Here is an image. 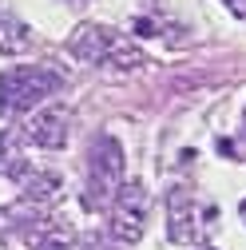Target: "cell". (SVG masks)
Instances as JSON below:
<instances>
[{
  "label": "cell",
  "mask_w": 246,
  "mask_h": 250,
  "mask_svg": "<svg viewBox=\"0 0 246 250\" xmlns=\"http://www.w3.org/2000/svg\"><path fill=\"white\" fill-rule=\"evenodd\" d=\"M32 147H44V151H56L68 143V111L64 107H48V111H36L32 119L24 123L20 131Z\"/></svg>",
  "instance_id": "cell-6"
},
{
  "label": "cell",
  "mask_w": 246,
  "mask_h": 250,
  "mask_svg": "<svg viewBox=\"0 0 246 250\" xmlns=\"http://www.w3.org/2000/svg\"><path fill=\"white\" fill-rule=\"evenodd\" d=\"M28 250H68L72 246V227L60 214H32L24 223Z\"/></svg>",
  "instance_id": "cell-7"
},
{
  "label": "cell",
  "mask_w": 246,
  "mask_h": 250,
  "mask_svg": "<svg viewBox=\"0 0 246 250\" xmlns=\"http://www.w3.org/2000/svg\"><path fill=\"white\" fill-rule=\"evenodd\" d=\"M147 227V191L139 183H123L115 191V207H111V238L115 242H139Z\"/></svg>",
  "instance_id": "cell-4"
},
{
  "label": "cell",
  "mask_w": 246,
  "mask_h": 250,
  "mask_svg": "<svg viewBox=\"0 0 246 250\" xmlns=\"http://www.w3.org/2000/svg\"><path fill=\"white\" fill-rule=\"evenodd\" d=\"M28 44H32V32L0 4V56H20Z\"/></svg>",
  "instance_id": "cell-8"
},
{
  "label": "cell",
  "mask_w": 246,
  "mask_h": 250,
  "mask_svg": "<svg viewBox=\"0 0 246 250\" xmlns=\"http://www.w3.org/2000/svg\"><path fill=\"white\" fill-rule=\"evenodd\" d=\"M167 234H171V242H183V246L203 238V214L187 187H175L167 195Z\"/></svg>",
  "instance_id": "cell-5"
},
{
  "label": "cell",
  "mask_w": 246,
  "mask_h": 250,
  "mask_svg": "<svg viewBox=\"0 0 246 250\" xmlns=\"http://www.w3.org/2000/svg\"><path fill=\"white\" fill-rule=\"evenodd\" d=\"M223 4H226L234 16H242V20H246V0H223Z\"/></svg>",
  "instance_id": "cell-10"
},
{
  "label": "cell",
  "mask_w": 246,
  "mask_h": 250,
  "mask_svg": "<svg viewBox=\"0 0 246 250\" xmlns=\"http://www.w3.org/2000/svg\"><path fill=\"white\" fill-rule=\"evenodd\" d=\"M123 187V151L111 135H100L87 151V191L83 203L91 210H100L115 199V191Z\"/></svg>",
  "instance_id": "cell-3"
},
{
  "label": "cell",
  "mask_w": 246,
  "mask_h": 250,
  "mask_svg": "<svg viewBox=\"0 0 246 250\" xmlns=\"http://www.w3.org/2000/svg\"><path fill=\"white\" fill-rule=\"evenodd\" d=\"M68 52L76 60H83V64L119 68V72L143 64V52L127 36H119L115 28H107V24H80L76 32H72V40H68Z\"/></svg>",
  "instance_id": "cell-1"
},
{
  "label": "cell",
  "mask_w": 246,
  "mask_h": 250,
  "mask_svg": "<svg viewBox=\"0 0 246 250\" xmlns=\"http://www.w3.org/2000/svg\"><path fill=\"white\" fill-rule=\"evenodd\" d=\"M83 250H119V246H111L103 234H87V238H83Z\"/></svg>",
  "instance_id": "cell-9"
},
{
  "label": "cell",
  "mask_w": 246,
  "mask_h": 250,
  "mask_svg": "<svg viewBox=\"0 0 246 250\" xmlns=\"http://www.w3.org/2000/svg\"><path fill=\"white\" fill-rule=\"evenodd\" d=\"M60 83H64L60 72H52V68H44V64L0 72V115H4V119H16V115H24V111H32L40 100L52 96Z\"/></svg>",
  "instance_id": "cell-2"
},
{
  "label": "cell",
  "mask_w": 246,
  "mask_h": 250,
  "mask_svg": "<svg viewBox=\"0 0 246 250\" xmlns=\"http://www.w3.org/2000/svg\"><path fill=\"white\" fill-rule=\"evenodd\" d=\"M242 214H246V203H242Z\"/></svg>",
  "instance_id": "cell-11"
}]
</instances>
